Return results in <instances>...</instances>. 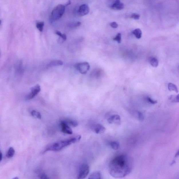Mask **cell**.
<instances>
[{
  "label": "cell",
  "instance_id": "cell-3",
  "mask_svg": "<svg viewBox=\"0 0 179 179\" xmlns=\"http://www.w3.org/2000/svg\"><path fill=\"white\" fill-rule=\"evenodd\" d=\"M65 7V6L62 4L58 5L55 7L52 12V19L56 20L61 18L64 13Z\"/></svg>",
  "mask_w": 179,
  "mask_h": 179
},
{
  "label": "cell",
  "instance_id": "cell-1",
  "mask_svg": "<svg viewBox=\"0 0 179 179\" xmlns=\"http://www.w3.org/2000/svg\"><path fill=\"white\" fill-rule=\"evenodd\" d=\"M132 168L131 158L124 154L115 156L109 164V173L112 177L116 178H123L129 175Z\"/></svg>",
  "mask_w": 179,
  "mask_h": 179
},
{
  "label": "cell",
  "instance_id": "cell-30",
  "mask_svg": "<svg viewBox=\"0 0 179 179\" xmlns=\"http://www.w3.org/2000/svg\"><path fill=\"white\" fill-rule=\"evenodd\" d=\"M81 24V22L80 21H77L75 23H73L72 25V26L73 27H77L80 26Z\"/></svg>",
  "mask_w": 179,
  "mask_h": 179
},
{
  "label": "cell",
  "instance_id": "cell-32",
  "mask_svg": "<svg viewBox=\"0 0 179 179\" xmlns=\"http://www.w3.org/2000/svg\"><path fill=\"white\" fill-rule=\"evenodd\" d=\"M3 158V155L2 152H1V150H0V162L2 161Z\"/></svg>",
  "mask_w": 179,
  "mask_h": 179
},
{
  "label": "cell",
  "instance_id": "cell-36",
  "mask_svg": "<svg viewBox=\"0 0 179 179\" xmlns=\"http://www.w3.org/2000/svg\"><path fill=\"white\" fill-rule=\"evenodd\" d=\"M1 52H0V57H1Z\"/></svg>",
  "mask_w": 179,
  "mask_h": 179
},
{
  "label": "cell",
  "instance_id": "cell-20",
  "mask_svg": "<svg viewBox=\"0 0 179 179\" xmlns=\"http://www.w3.org/2000/svg\"><path fill=\"white\" fill-rule=\"evenodd\" d=\"M150 63L154 67H156L158 66V61L157 58H152L150 60Z\"/></svg>",
  "mask_w": 179,
  "mask_h": 179
},
{
  "label": "cell",
  "instance_id": "cell-15",
  "mask_svg": "<svg viewBox=\"0 0 179 179\" xmlns=\"http://www.w3.org/2000/svg\"><path fill=\"white\" fill-rule=\"evenodd\" d=\"M15 69L17 72H22L23 70V63L21 61L18 62L15 64Z\"/></svg>",
  "mask_w": 179,
  "mask_h": 179
},
{
  "label": "cell",
  "instance_id": "cell-19",
  "mask_svg": "<svg viewBox=\"0 0 179 179\" xmlns=\"http://www.w3.org/2000/svg\"><path fill=\"white\" fill-rule=\"evenodd\" d=\"M110 145L111 148L113 150H117L119 148L120 144L119 142L116 141H114L111 142L110 143Z\"/></svg>",
  "mask_w": 179,
  "mask_h": 179
},
{
  "label": "cell",
  "instance_id": "cell-6",
  "mask_svg": "<svg viewBox=\"0 0 179 179\" xmlns=\"http://www.w3.org/2000/svg\"><path fill=\"white\" fill-rule=\"evenodd\" d=\"M40 85L37 84L31 88V92L26 97V99L28 100L31 99L38 94L41 91Z\"/></svg>",
  "mask_w": 179,
  "mask_h": 179
},
{
  "label": "cell",
  "instance_id": "cell-4",
  "mask_svg": "<svg viewBox=\"0 0 179 179\" xmlns=\"http://www.w3.org/2000/svg\"><path fill=\"white\" fill-rule=\"evenodd\" d=\"M89 171V167L88 164H82L79 168L77 179H85L88 175Z\"/></svg>",
  "mask_w": 179,
  "mask_h": 179
},
{
  "label": "cell",
  "instance_id": "cell-21",
  "mask_svg": "<svg viewBox=\"0 0 179 179\" xmlns=\"http://www.w3.org/2000/svg\"><path fill=\"white\" fill-rule=\"evenodd\" d=\"M31 115L33 117L36 118L38 119H41L42 118V115H41L40 113L35 110H33L31 112Z\"/></svg>",
  "mask_w": 179,
  "mask_h": 179
},
{
  "label": "cell",
  "instance_id": "cell-33",
  "mask_svg": "<svg viewBox=\"0 0 179 179\" xmlns=\"http://www.w3.org/2000/svg\"><path fill=\"white\" fill-rule=\"evenodd\" d=\"M70 4H71V1H68L66 3V4L64 5L65 6H66L70 5Z\"/></svg>",
  "mask_w": 179,
  "mask_h": 179
},
{
  "label": "cell",
  "instance_id": "cell-12",
  "mask_svg": "<svg viewBox=\"0 0 179 179\" xmlns=\"http://www.w3.org/2000/svg\"><path fill=\"white\" fill-rule=\"evenodd\" d=\"M62 121L66 123L68 125L74 127H76L78 125V123L77 121L73 120L68 119L63 120Z\"/></svg>",
  "mask_w": 179,
  "mask_h": 179
},
{
  "label": "cell",
  "instance_id": "cell-18",
  "mask_svg": "<svg viewBox=\"0 0 179 179\" xmlns=\"http://www.w3.org/2000/svg\"><path fill=\"white\" fill-rule=\"evenodd\" d=\"M15 150L13 147L9 148L6 154V156L8 158H11L15 154Z\"/></svg>",
  "mask_w": 179,
  "mask_h": 179
},
{
  "label": "cell",
  "instance_id": "cell-16",
  "mask_svg": "<svg viewBox=\"0 0 179 179\" xmlns=\"http://www.w3.org/2000/svg\"><path fill=\"white\" fill-rule=\"evenodd\" d=\"M168 88L170 91H174L177 93H178V88L176 85L170 83L168 84Z\"/></svg>",
  "mask_w": 179,
  "mask_h": 179
},
{
  "label": "cell",
  "instance_id": "cell-28",
  "mask_svg": "<svg viewBox=\"0 0 179 179\" xmlns=\"http://www.w3.org/2000/svg\"><path fill=\"white\" fill-rule=\"evenodd\" d=\"M140 16L139 15V14L137 13H133L131 14L130 18H131L133 19H134L138 20L139 18H140Z\"/></svg>",
  "mask_w": 179,
  "mask_h": 179
},
{
  "label": "cell",
  "instance_id": "cell-7",
  "mask_svg": "<svg viewBox=\"0 0 179 179\" xmlns=\"http://www.w3.org/2000/svg\"><path fill=\"white\" fill-rule=\"evenodd\" d=\"M107 121L110 124L120 125L121 123V118L119 115H113L109 117Z\"/></svg>",
  "mask_w": 179,
  "mask_h": 179
},
{
  "label": "cell",
  "instance_id": "cell-29",
  "mask_svg": "<svg viewBox=\"0 0 179 179\" xmlns=\"http://www.w3.org/2000/svg\"><path fill=\"white\" fill-rule=\"evenodd\" d=\"M40 179H50L45 173L41 174L40 176Z\"/></svg>",
  "mask_w": 179,
  "mask_h": 179
},
{
  "label": "cell",
  "instance_id": "cell-8",
  "mask_svg": "<svg viewBox=\"0 0 179 179\" xmlns=\"http://www.w3.org/2000/svg\"><path fill=\"white\" fill-rule=\"evenodd\" d=\"M78 14L80 16H84L89 13L90 8L86 4H83L81 5L78 10Z\"/></svg>",
  "mask_w": 179,
  "mask_h": 179
},
{
  "label": "cell",
  "instance_id": "cell-2",
  "mask_svg": "<svg viewBox=\"0 0 179 179\" xmlns=\"http://www.w3.org/2000/svg\"><path fill=\"white\" fill-rule=\"evenodd\" d=\"M81 136L78 135L66 140L53 142L47 145L44 150V152L48 151L58 152L60 151L66 147L79 141Z\"/></svg>",
  "mask_w": 179,
  "mask_h": 179
},
{
  "label": "cell",
  "instance_id": "cell-22",
  "mask_svg": "<svg viewBox=\"0 0 179 179\" xmlns=\"http://www.w3.org/2000/svg\"><path fill=\"white\" fill-rule=\"evenodd\" d=\"M44 22L41 21L38 22L36 24V27L39 31L42 32L44 29Z\"/></svg>",
  "mask_w": 179,
  "mask_h": 179
},
{
  "label": "cell",
  "instance_id": "cell-9",
  "mask_svg": "<svg viewBox=\"0 0 179 179\" xmlns=\"http://www.w3.org/2000/svg\"><path fill=\"white\" fill-rule=\"evenodd\" d=\"M60 125L61 127V131L63 133L68 134H72L73 133V131L71 128L62 120L61 122Z\"/></svg>",
  "mask_w": 179,
  "mask_h": 179
},
{
  "label": "cell",
  "instance_id": "cell-31",
  "mask_svg": "<svg viewBox=\"0 0 179 179\" xmlns=\"http://www.w3.org/2000/svg\"><path fill=\"white\" fill-rule=\"evenodd\" d=\"M110 25L113 28H117L118 27V24L115 22H112L110 23Z\"/></svg>",
  "mask_w": 179,
  "mask_h": 179
},
{
  "label": "cell",
  "instance_id": "cell-24",
  "mask_svg": "<svg viewBox=\"0 0 179 179\" xmlns=\"http://www.w3.org/2000/svg\"><path fill=\"white\" fill-rule=\"evenodd\" d=\"M55 34L59 36L63 40L65 41L66 40L67 38H66V35L65 34H63L60 32L58 31H55Z\"/></svg>",
  "mask_w": 179,
  "mask_h": 179
},
{
  "label": "cell",
  "instance_id": "cell-35",
  "mask_svg": "<svg viewBox=\"0 0 179 179\" xmlns=\"http://www.w3.org/2000/svg\"><path fill=\"white\" fill-rule=\"evenodd\" d=\"M1 20H0V25L1 24Z\"/></svg>",
  "mask_w": 179,
  "mask_h": 179
},
{
  "label": "cell",
  "instance_id": "cell-27",
  "mask_svg": "<svg viewBox=\"0 0 179 179\" xmlns=\"http://www.w3.org/2000/svg\"><path fill=\"white\" fill-rule=\"evenodd\" d=\"M146 100L147 102L152 104L154 105L158 103L157 101L156 100H153L150 97H147Z\"/></svg>",
  "mask_w": 179,
  "mask_h": 179
},
{
  "label": "cell",
  "instance_id": "cell-11",
  "mask_svg": "<svg viewBox=\"0 0 179 179\" xmlns=\"http://www.w3.org/2000/svg\"><path fill=\"white\" fill-rule=\"evenodd\" d=\"M124 5L123 3L119 0L115 1L113 4L111 6V8L115 10H122L124 8Z\"/></svg>",
  "mask_w": 179,
  "mask_h": 179
},
{
  "label": "cell",
  "instance_id": "cell-13",
  "mask_svg": "<svg viewBox=\"0 0 179 179\" xmlns=\"http://www.w3.org/2000/svg\"><path fill=\"white\" fill-rule=\"evenodd\" d=\"M63 64V62L61 60H56L51 61L49 63L48 66L49 67H52V66H62Z\"/></svg>",
  "mask_w": 179,
  "mask_h": 179
},
{
  "label": "cell",
  "instance_id": "cell-14",
  "mask_svg": "<svg viewBox=\"0 0 179 179\" xmlns=\"http://www.w3.org/2000/svg\"><path fill=\"white\" fill-rule=\"evenodd\" d=\"M88 179H101V175L99 172H96L92 174Z\"/></svg>",
  "mask_w": 179,
  "mask_h": 179
},
{
  "label": "cell",
  "instance_id": "cell-26",
  "mask_svg": "<svg viewBox=\"0 0 179 179\" xmlns=\"http://www.w3.org/2000/svg\"><path fill=\"white\" fill-rule=\"evenodd\" d=\"M137 113L138 119L141 121H143L144 120V116L143 113L140 111H137Z\"/></svg>",
  "mask_w": 179,
  "mask_h": 179
},
{
  "label": "cell",
  "instance_id": "cell-25",
  "mask_svg": "<svg viewBox=\"0 0 179 179\" xmlns=\"http://www.w3.org/2000/svg\"><path fill=\"white\" fill-rule=\"evenodd\" d=\"M113 40L117 41L118 43H120L121 40V34L120 33H118L117 36L113 39Z\"/></svg>",
  "mask_w": 179,
  "mask_h": 179
},
{
  "label": "cell",
  "instance_id": "cell-10",
  "mask_svg": "<svg viewBox=\"0 0 179 179\" xmlns=\"http://www.w3.org/2000/svg\"><path fill=\"white\" fill-rule=\"evenodd\" d=\"M93 129L97 134H102L106 131V128L101 124H96L93 127Z\"/></svg>",
  "mask_w": 179,
  "mask_h": 179
},
{
  "label": "cell",
  "instance_id": "cell-17",
  "mask_svg": "<svg viewBox=\"0 0 179 179\" xmlns=\"http://www.w3.org/2000/svg\"><path fill=\"white\" fill-rule=\"evenodd\" d=\"M132 33L137 39H140L141 38L142 32L140 29L137 28L132 32Z\"/></svg>",
  "mask_w": 179,
  "mask_h": 179
},
{
  "label": "cell",
  "instance_id": "cell-5",
  "mask_svg": "<svg viewBox=\"0 0 179 179\" xmlns=\"http://www.w3.org/2000/svg\"><path fill=\"white\" fill-rule=\"evenodd\" d=\"M89 63L86 62L77 63L76 64V68L80 73L82 74H86L90 69Z\"/></svg>",
  "mask_w": 179,
  "mask_h": 179
},
{
  "label": "cell",
  "instance_id": "cell-23",
  "mask_svg": "<svg viewBox=\"0 0 179 179\" xmlns=\"http://www.w3.org/2000/svg\"><path fill=\"white\" fill-rule=\"evenodd\" d=\"M171 102L173 103H179V94L176 96L172 95L170 97V99Z\"/></svg>",
  "mask_w": 179,
  "mask_h": 179
},
{
  "label": "cell",
  "instance_id": "cell-34",
  "mask_svg": "<svg viewBox=\"0 0 179 179\" xmlns=\"http://www.w3.org/2000/svg\"><path fill=\"white\" fill-rule=\"evenodd\" d=\"M13 179H19V178L18 177H15V178H14Z\"/></svg>",
  "mask_w": 179,
  "mask_h": 179
}]
</instances>
